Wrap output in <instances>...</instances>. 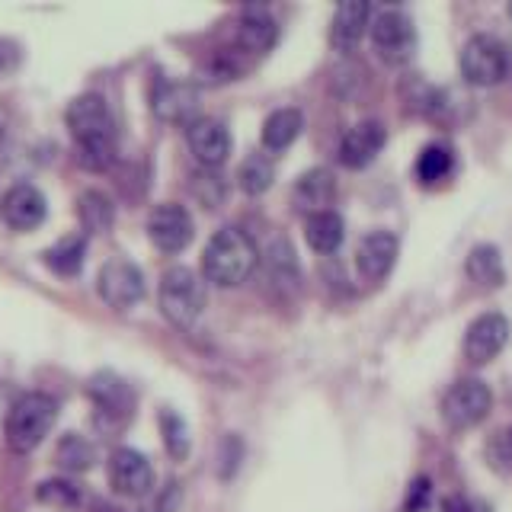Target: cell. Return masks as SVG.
Wrapping results in <instances>:
<instances>
[{"mask_svg": "<svg viewBox=\"0 0 512 512\" xmlns=\"http://www.w3.org/2000/svg\"><path fill=\"white\" fill-rule=\"evenodd\" d=\"M493 407V394L480 378H461L455 381L448 394L442 397V416L452 429H471L480 420H487Z\"/></svg>", "mask_w": 512, "mask_h": 512, "instance_id": "6", "label": "cell"}, {"mask_svg": "<svg viewBox=\"0 0 512 512\" xmlns=\"http://www.w3.org/2000/svg\"><path fill=\"white\" fill-rule=\"evenodd\" d=\"M509 439H512V432H509Z\"/></svg>", "mask_w": 512, "mask_h": 512, "instance_id": "37", "label": "cell"}, {"mask_svg": "<svg viewBox=\"0 0 512 512\" xmlns=\"http://www.w3.org/2000/svg\"><path fill=\"white\" fill-rule=\"evenodd\" d=\"M160 429H164L167 452L173 458H186V452H189V436H186V423L180 420V416H176V413H164V416H160Z\"/></svg>", "mask_w": 512, "mask_h": 512, "instance_id": "32", "label": "cell"}, {"mask_svg": "<svg viewBox=\"0 0 512 512\" xmlns=\"http://www.w3.org/2000/svg\"><path fill=\"white\" fill-rule=\"evenodd\" d=\"M452 170H455V151L448 144H426L423 154L416 157V176L426 186L442 183Z\"/></svg>", "mask_w": 512, "mask_h": 512, "instance_id": "27", "label": "cell"}, {"mask_svg": "<svg viewBox=\"0 0 512 512\" xmlns=\"http://www.w3.org/2000/svg\"><path fill=\"white\" fill-rule=\"evenodd\" d=\"M148 237L157 250L180 253L189 247V240H192V215L176 202L157 205L148 215Z\"/></svg>", "mask_w": 512, "mask_h": 512, "instance_id": "11", "label": "cell"}, {"mask_svg": "<svg viewBox=\"0 0 512 512\" xmlns=\"http://www.w3.org/2000/svg\"><path fill=\"white\" fill-rule=\"evenodd\" d=\"M55 458L61 468H68V471H87L93 464V445L84 436H77V432H68V436L58 442Z\"/></svg>", "mask_w": 512, "mask_h": 512, "instance_id": "30", "label": "cell"}, {"mask_svg": "<svg viewBox=\"0 0 512 512\" xmlns=\"http://www.w3.org/2000/svg\"><path fill=\"white\" fill-rule=\"evenodd\" d=\"M90 397L96 404V420H100V426H125V420L132 416V407H135V397L132 391H128V384L116 375H96L90 381Z\"/></svg>", "mask_w": 512, "mask_h": 512, "instance_id": "12", "label": "cell"}, {"mask_svg": "<svg viewBox=\"0 0 512 512\" xmlns=\"http://www.w3.org/2000/svg\"><path fill=\"white\" fill-rule=\"evenodd\" d=\"M276 39H279V26L269 16V10L247 7L244 13H240L237 32H234V48H237V52H244L253 61V58L266 55L269 48L276 45Z\"/></svg>", "mask_w": 512, "mask_h": 512, "instance_id": "16", "label": "cell"}, {"mask_svg": "<svg viewBox=\"0 0 512 512\" xmlns=\"http://www.w3.org/2000/svg\"><path fill=\"white\" fill-rule=\"evenodd\" d=\"M509 16H512V4H509Z\"/></svg>", "mask_w": 512, "mask_h": 512, "instance_id": "36", "label": "cell"}, {"mask_svg": "<svg viewBox=\"0 0 512 512\" xmlns=\"http://www.w3.org/2000/svg\"><path fill=\"white\" fill-rule=\"evenodd\" d=\"M77 215H80V224L90 231V234H103L112 228V218H116V208H112L109 196L96 189H87L84 196L77 199Z\"/></svg>", "mask_w": 512, "mask_h": 512, "instance_id": "26", "label": "cell"}, {"mask_svg": "<svg viewBox=\"0 0 512 512\" xmlns=\"http://www.w3.org/2000/svg\"><path fill=\"white\" fill-rule=\"evenodd\" d=\"M68 128L77 141V160L87 170H106L116 160V128L103 96L84 93L68 106Z\"/></svg>", "mask_w": 512, "mask_h": 512, "instance_id": "1", "label": "cell"}, {"mask_svg": "<svg viewBox=\"0 0 512 512\" xmlns=\"http://www.w3.org/2000/svg\"><path fill=\"white\" fill-rule=\"evenodd\" d=\"M266 266L272 272V282L279 285H295L298 282V260H295V250L288 240H276L269 250H266Z\"/></svg>", "mask_w": 512, "mask_h": 512, "instance_id": "29", "label": "cell"}, {"mask_svg": "<svg viewBox=\"0 0 512 512\" xmlns=\"http://www.w3.org/2000/svg\"><path fill=\"white\" fill-rule=\"evenodd\" d=\"M509 343V320L496 311L480 314L477 320H471L468 333H464V356H468L471 365H487L490 359H496Z\"/></svg>", "mask_w": 512, "mask_h": 512, "instance_id": "10", "label": "cell"}, {"mask_svg": "<svg viewBox=\"0 0 512 512\" xmlns=\"http://www.w3.org/2000/svg\"><path fill=\"white\" fill-rule=\"evenodd\" d=\"M276 180V164L266 154H250L244 164H240L237 183L247 196H263V192Z\"/></svg>", "mask_w": 512, "mask_h": 512, "instance_id": "28", "label": "cell"}, {"mask_svg": "<svg viewBox=\"0 0 512 512\" xmlns=\"http://www.w3.org/2000/svg\"><path fill=\"white\" fill-rule=\"evenodd\" d=\"M442 512H487L484 506H477V503H468V500H445V506H442Z\"/></svg>", "mask_w": 512, "mask_h": 512, "instance_id": "34", "label": "cell"}, {"mask_svg": "<svg viewBox=\"0 0 512 512\" xmlns=\"http://www.w3.org/2000/svg\"><path fill=\"white\" fill-rule=\"evenodd\" d=\"M58 420V400L45 391H29L13 404L7 416V445L13 452L29 455L42 445Z\"/></svg>", "mask_w": 512, "mask_h": 512, "instance_id": "3", "label": "cell"}, {"mask_svg": "<svg viewBox=\"0 0 512 512\" xmlns=\"http://www.w3.org/2000/svg\"><path fill=\"white\" fill-rule=\"evenodd\" d=\"M36 496H39V503L58 506V509H71L80 503V490L71 484V480H45V484H39Z\"/></svg>", "mask_w": 512, "mask_h": 512, "instance_id": "31", "label": "cell"}, {"mask_svg": "<svg viewBox=\"0 0 512 512\" xmlns=\"http://www.w3.org/2000/svg\"><path fill=\"white\" fill-rule=\"evenodd\" d=\"M0 141H4V128H0Z\"/></svg>", "mask_w": 512, "mask_h": 512, "instance_id": "35", "label": "cell"}, {"mask_svg": "<svg viewBox=\"0 0 512 512\" xmlns=\"http://www.w3.org/2000/svg\"><path fill=\"white\" fill-rule=\"evenodd\" d=\"M106 474H109L112 490H116L119 496H132V500H138V496H148L151 487H154L151 461L144 458L141 452H135V448H116V452L109 455Z\"/></svg>", "mask_w": 512, "mask_h": 512, "instance_id": "9", "label": "cell"}, {"mask_svg": "<svg viewBox=\"0 0 512 512\" xmlns=\"http://www.w3.org/2000/svg\"><path fill=\"white\" fill-rule=\"evenodd\" d=\"M0 215L13 231H36L48 215V202L32 183H16L0 202Z\"/></svg>", "mask_w": 512, "mask_h": 512, "instance_id": "15", "label": "cell"}, {"mask_svg": "<svg viewBox=\"0 0 512 512\" xmlns=\"http://www.w3.org/2000/svg\"><path fill=\"white\" fill-rule=\"evenodd\" d=\"M260 263L253 237L244 228H221L202 253V272L205 279L218 288H234L253 276Z\"/></svg>", "mask_w": 512, "mask_h": 512, "instance_id": "2", "label": "cell"}, {"mask_svg": "<svg viewBox=\"0 0 512 512\" xmlns=\"http://www.w3.org/2000/svg\"><path fill=\"white\" fill-rule=\"evenodd\" d=\"M160 311L173 327L189 330L205 311V282L186 266H173L160 279Z\"/></svg>", "mask_w": 512, "mask_h": 512, "instance_id": "4", "label": "cell"}, {"mask_svg": "<svg viewBox=\"0 0 512 512\" xmlns=\"http://www.w3.org/2000/svg\"><path fill=\"white\" fill-rule=\"evenodd\" d=\"M375 52L388 64H407L416 52V26L404 10H381L372 23Z\"/></svg>", "mask_w": 512, "mask_h": 512, "instance_id": "7", "label": "cell"}, {"mask_svg": "<svg viewBox=\"0 0 512 512\" xmlns=\"http://www.w3.org/2000/svg\"><path fill=\"white\" fill-rule=\"evenodd\" d=\"M336 196V180L333 173L327 167H314L308 173L298 176L295 183V202L298 208H304V212H327V205L333 202Z\"/></svg>", "mask_w": 512, "mask_h": 512, "instance_id": "20", "label": "cell"}, {"mask_svg": "<svg viewBox=\"0 0 512 512\" xmlns=\"http://www.w3.org/2000/svg\"><path fill=\"white\" fill-rule=\"evenodd\" d=\"M429 503V477H416L410 484V493H407V503H404V512H423Z\"/></svg>", "mask_w": 512, "mask_h": 512, "instance_id": "33", "label": "cell"}, {"mask_svg": "<svg viewBox=\"0 0 512 512\" xmlns=\"http://www.w3.org/2000/svg\"><path fill=\"white\" fill-rule=\"evenodd\" d=\"M368 23H372V7L365 0H346V4L336 7L333 23H330V45L336 52H352L362 36Z\"/></svg>", "mask_w": 512, "mask_h": 512, "instance_id": "19", "label": "cell"}, {"mask_svg": "<svg viewBox=\"0 0 512 512\" xmlns=\"http://www.w3.org/2000/svg\"><path fill=\"white\" fill-rule=\"evenodd\" d=\"M461 77L468 80L471 87H496L500 80L509 74V55L506 45L480 32V36H471L461 48Z\"/></svg>", "mask_w": 512, "mask_h": 512, "instance_id": "5", "label": "cell"}, {"mask_svg": "<svg viewBox=\"0 0 512 512\" xmlns=\"http://www.w3.org/2000/svg\"><path fill=\"white\" fill-rule=\"evenodd\" d=\"M301 128H304L301 109H295V106L276 109L263 122V148L266 151H285L288 144H295V138L301 135Z\"/></svg>", "mask_w": 512, "mask_h": 512, "instance_id": "23", "label": "cell"}, {"mask_svg": "<svg viewBox=\"0 0 512 512\" xmlns=\"http://www.w3.org/2000/svg\"><path fill=\"white\" fill-rule=\"evenodd\" d=\"M151 109H154V116L164 119V122L192 125L196 122V109H199L196 84H183V80H160L151 93Z\"/></svg>", "mask_w": 512, "mask_h": 512, "instance_id": "14", "label": "cell"}, {"mask_svg": "<svg viewBox=\"0 0 512 512\" xmlns=\"http://www.w3.org/2000/svg\"><path fill=\"white\" fill-rule=\"evenodd\" d=\"M250 68V58L244 52H237V48H221L212 58L202 64V84H228V80H237Z\"/></svg>", "mask_w": 512, "mask_h": 512, "instance_id": "25", "label": "cell"}, {"mask_svg": "<svg viewBox=\"0 0 512 512\" xmlns=\"http://www.w3.org/2000/svg\"><path fill=\"white\" fill-rule=\"evenodd\" d=\"M384 141H388V132H384L381 122L368 119V122L352 125L349 132L343 135V141H340V164L349 167V170L368 167L381 154Z\"/></svg>", "mask_w": 512, "mask_h": 512, "instance_id": "18", "label": "cell"}, {"mask_svg": "<svg viewBox=\"0 0 512 512\" xmlns=\"http://www.w3.org/2000/svg\"><path fill=\"white\" fill-rule=\"evenodd\" d=\"M397 253H400V240L391 231H372L359 240V250H356V269L359 276L368 282H381L397 263Z\"/></svg>", "mask_w": 512, "mask_h": 512, "instance_id": "17", "label": "cell"}, {"mask_svg": "<svg viewBox=\"0 0 512 512\" xmlns=\"http://www.w3.org/2000/svg\"><path fill=\"white\" fill-rule=\"evenodd\" d=\"M84 256H87V237L68 234V237H61L58 244L48 247L42 253V260L48 269L58 272V276H77L80 266H84Z\"/></svg>", "mask_w": 512, "mask_h": 512, "instance_id": "24", "label": "cell"}, {"mask_svg": "<svg viewBox=\"0 0 512 512\" xmlns=\"http://www.w3.org/2000/svg\"><path fill=\"white\" fill-rule=\"evenodd\" d=\"M186 138H189V151L199 160L205 170H218L228 164L231 157V132L224 128L218 119H196L186 125Z\"/></svg>", "mask_w": 512, "mask_h": 512, "instance_id": "13", "label": "cell"}, {"mask_svg": "<svg viewBox=\"0 0 512 512\" xmlns=\"http://www.w3.org/2000/svg\"><path fill=\"white\" fill-rule=\"evenodd\" d=\"M96 288H100V298L109 304V308L128 311L144 298V272L128 260H109L100 269Z\"/></svg>", "mask_w": 512, "mask_h": 512, "instance_id": "8", "label": "cell"}, {"mask_svg": "<svg viewBox=\"0 0 512 512\" xmlns=\"http://www.w3.org/2000/svg\"><path fill=\"white\" fill-rule=\"evenodd\" d=\"M304 237H308V247L317 253H336L346 237V224L336 212H314L304 221Z\"/></svg>", "mask_w": 512, "mask_h": 512, "instance_id": "21", "label": "cell"}, {"mask_svg": "<svg viewBox=\"0 0 512 512\" xmlns=\"http://www.w3.org/2000/svg\"><path fill=\"white\" fill-rule=\"evenodd\" d=\"M464 272L468 279L480 288H500L506 282V266L503 256L493 244H480L468 253V263H464Z\"/></svg>", "mask_w": 512, "mask_h": 512, "instance_id": "22", "label": "cell"}]
</instances>
